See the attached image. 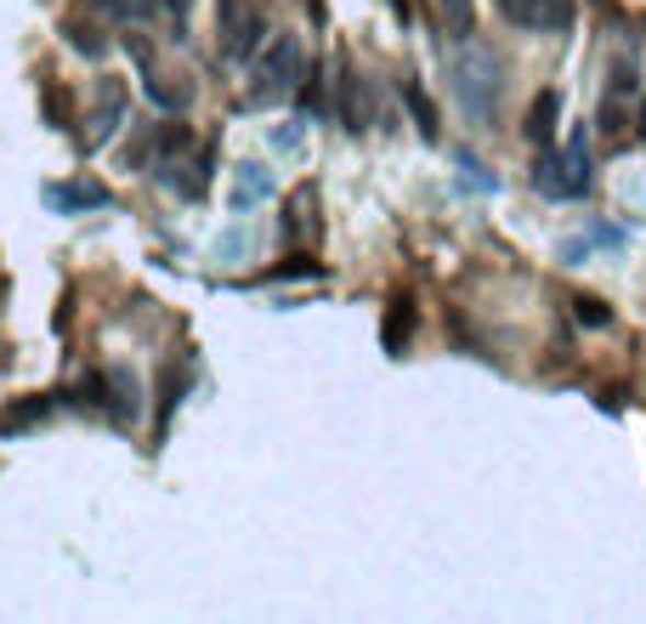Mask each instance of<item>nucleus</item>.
Instances as JSON below:
<instances>
[{"label":"nucleus","mask_w":646,"mask_h":624,"mask_svg":"<svg viewBox=\"0 0 646 624\" xmlns=\"http://www.w3.org/2000/svg\"><path fill=\"white\" fill-rule=\"evenodd\" d=\"M449 80H454V97H460V109L476 120V125H488L499 114V97H505V57L488 46V41H460V57L449 63Z\"/></svg>","instance_id":"1"},{"label":"nucleus","mask_w":646,"mask_h":624,"mask_svg":"<svg viewBox=\"0 0 646 624\" xmlns=\"http://www.w3.org/2000/svg\"><path fill=\"white\" fill-rule=\"evenodd\" d=\"M301 75H306V52L295 35L261 41V52L250 57V103H284V97H295Z\"/></svg>","instance_id":"2"},{"label":"nucleus","mask_w":646,"mask_h":624,"mask_svg":"<svg viewBox=\"0 0 646 624\" xmlns=\"http://www.w3.org/2000/svg\"><path fill=\"white\" fill-rule=\"evenodd\" d=\"M216 41L227 63H250L267 41V18L256 12V0H216Z\"/></svg>","instance_id":"3"},{"label":"nucleus","mask_w":646,"mask_h":624,"mask_svg":"<svg viewBox=\"0 0 646 624\" xmlns=\"http://www.w3.org/2000/svg\"><path fill=\"white\" fill-rule=\"evenodd\" d=\"M125 52L136 57V69H143V91H148V103L154 109H165V114H182L188 103H193V86L177 75V80H170L165 69H159V63H154V52H148V41L143 35H125Z\"/></svg>","instance_id":"4"},{"label":"nucleus","mask_w":646,"mask_h":624,"mask_svg":"<svg viewBox=\"0 0 646 624\" xmlns=\"http://www.w3.org/2000/svg\"><path fill=\"white\" fill-rule=\"evenodd\" d=\"M154 171H159V182H165L170 193H182V200H204V188H211V148L188 143V148H177V154L154 159Z\"/></svg>","instance_id":"5"},{"label":"nucleus","mask_w":646,"mask_h":624,"mask_svg":"<svg viewBox=\"0 0 646 624\" xmlns=\"http://www.w3.org/2000/svg\"><path fill=\"white\" fill-rule=\"evenodd\" d=\"M120 125H125V86L120 80H102L97 86V109L86 114V131H80V154H97Z\"/></svg>","instance_id":"6"},{"label":"nucleus","mask_w":646,"mask_h":624,"mask_svg":"<svg viewBox=\"0 0 646 624\" xmlns=\"http://www.w3.org/2000/svg\"><path fill=\"white\" fill-rule=\"evenodd\" d=\"M340 125L347 131H374L381 125V97H374V80H363L358 69H347L340 75Z\"/></svg>","instance_id":"7"},{"label":"nucleus","mask_w":646,"mask_h":624,"mask_svg":"<svg viewBox=\"0 0 646 624\" xmlns=\"http://www.w3.org/2000/svg\"><path fill=\"white\" fill-rule=\"evenodd\" d=\"M499 12L517 29H533V35H562L573 23V0H499Z\"/></svg>","instance_id":"8"},{"label":"nucleus","mask_w":646,"mask_h":624,"mask_svg":"<svg viewBox=\"0 0 646 624\" xmlns=\"http://www.w3.org/2000/svg\"><path fill=\"white\" fill-rule=\"evenodd\" d=\"M97 409L109 415L114 426H131L136 415H143V381H136L131 370H102V398Z\"/></svg>","instance_id":"9"},{"label":"nucleus","mask_w":646,"mask_h":624,"mask_svg":"<svg viewBox=\"0 0 646 624\" xmlns=\"http://www.w3.org/2000/svg\"><path fill=\"white\" fill-rule=\"evenodd\" d=\"M46 205H57V211H109L114 193L102 188L97 177H75V182H52L46 188Z\"/></svg>","instance_id":"10"},{"label":"nucleus","mask_w":646,"mask_h":624,"mask_svg":"<svg viewBox=\"0 0 646 624\" xmlns=\"http://www.w3.org/2000/svg\"><path fill=\"white\" fill-rule=\"evenodd\" d=\"M284 239H290V245L318 239V188H313V182H301V188L290 193V211H284Z\"/></svg>","instance_id":"11"},{"label":"nucleus","mask_w":646,"mask_h":624,"mask_svg":"<svg viewBox=\"0 0 646 624\" xmlns=\"http://www.w3.org/2000/svg\"><path fill=\"white\" fill-rule=\"evenodd\" d=\"M52 409H57V392H34V398L7 404L0 409V438H18V432H29V426H41Z\"/></svg>","instance_id":"12"},{"label":"nucleus","mask_w":646,"mask_h":624,"mask_svg":"<svg viewBox=\"0 0 646 624\" xmlns=\"http://www.w3.org/2000/svg\"><path fill=\"white\" fill-rule=\"evenodd\" d=\"M556 125H562V91H539L533 103H528V125H522V131H528V143L544 148V143L556 137Z\"/></svg>","instance_id":"13"},{"label":"nucleus","mask_w":646,"mask_h":624,"mask_svg":"<svg viewBox=\"0 0 646 624\" xmlns=\"http://www.w3.org/2000/svg\"><path fill=\"white\" fill-rule=\"evenodd\" d=\"M272 193V171L267 166H238V182H233V211H256Z\"/></svg>","instance_id":"14"},{"label":"nucleus","mask_w":646,"mask_h":624,"mask_svg":"<svg viewBox=\"0 0 646 624\" xmlns=\"http://www.w3.org/2000/svg\"><path fill=\"white\" fill-rule=\"evenodd\" d=\"M41 109H46V125H57V131L75 125V97H68V86L57 75L41 80Z\"/></svg>","instance_id":"15"},{"label":"nucleus","mask_w":646,"mask_h":624,"mask_svg":"<svg viewBox=\"0 0 646 624\" xmlns=\"http://www.w3.org/2000/svg\"><path fill=\"white\" fill-rule=\"evenodd\" d=\"M567 177H573V193L585 200L590 182H596V171H590V137H585V131H573V137H567Z\"/></svg>","instance_id":"16"},{"label":"nucleus","mask_w":646,"mask_h":624,"mask_svg":"<svg viewBox=\"0 0 646 624\" xmlns=\"http://www.w3.org/2000/svg\"><path fill=\"white\" fill-rule=\"evenodd\" d=\"M408 336H415V302H408V295H397L392 313H386V330H381V341H386V352H403V347H408Z\"/></svg>","instance_id":"17"},{"label":"nucleus","mask_w":646,"mask_h":624,"mask_svg":"<svg viewBox=\"0 0 646 624\" xmlns=\"http://www.w3.org/2000/svg\"><path fill=\"white\" fill-rule=\"evenodd\" d=\"M63 41L75 46L80 57H91V63H97V57H109V41H102V29L86 23V18H68V23H63Z\"/></svg>","instance_id":"18"},{"label":"nucleus","mask_w":646,"mask_h":624,"mask_svg":"<svg viewBox=\"0 0 646 624\" xmlns=\"http://www.w3.org/2000/svg\"><path fill=\"white\" fill-rule=\"evenodd\" d=\"M437 18H442V29H449L454 41L476 35V7H471V0H437Z\"/></svg>","instance_id":"19"},{"label":"nucleus","mask_w":646,"mask_h":624,"mask_svg":"<svg viewBox=\"0 0 646 624\" xmlns=\"http://www.w3.org/2000/svg\"><path fill=\"white\" fill-rule=\"evenodd\" d=\"M403 103H408V114H415L420 137H437V109H431V97H426L415 80H403Z\"/></svg>","instance_id":"20"},{"label":"nucleus","mask_w":646,"mask_h":624,"mask_svg":"<svg viewBox=\"0 0 646 624\" xmlns=\"http://www.w3.org/2000/svg\"><path fill=\"white\" fill-rule=\"evenodd\" d=\"M261 279H267V284H284V279H324V261H313V256H290L284 268H267Z\"/></svg>","instance_id":"21"},{"label":"nucleus","mask_w":646,"mask_h":624,"mask_svg":"<svg viewBox=\"0 0 646 624\" xmlns=\"http://www.w3.org/2000/svg\"><path fill=\"white\" fill-rule=\"evenodd\" d=\"M109 18H120V23H143V18H154L159 12V0H97Z\"/></svg>","instance_id":"22"},{"label":"nucleus","mask_w":646,"mask_h":624,"mask_svg":"<svg viewBox=\"0 0 646 624\" xmlns=\"http://www.w3.org/2000/svg\"><path fill=\"white\" fill-rule=\"evenodd\" d=\"M573 318L585 324V330H601V324H612V313L596 302V295H578V302H573Z\"/></svg>","instance_id":"23"},{"label":"nucleus","mask_w":646,"mask_h":624,"mask_svg":"<svg viewBox=\"0 0 646 624\" xmlns=\"http://www.w3.org/2000/svg\"><path fill=\"white\" fill-rule=\"evenodd\" d=\"M159 7H165L170 18H177V23H182V18H188V7H193V0H159Z\"/></svg>","instance_id":"24"},{"label":"nucleus","mask_w":646,"mask_h":624,"mask_svg":"<svg viewBox=\"0 0 646 624\" xmlns=\"http://www.w3.org/2000/svg\"><path fill=\"white\" fill-rule=\"evenodd\" d=\"M641 131H646V109H641Z\"/></svg>","instance_id":"25"}]
</instances>
